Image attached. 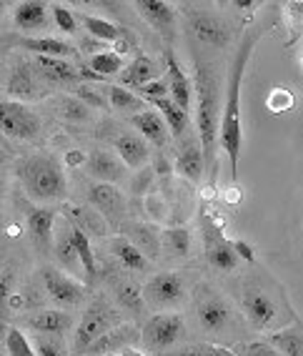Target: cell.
I'll return each mask as SVG.
<instances>
[{
    "label": "cell",
    "mask_w": 303,
    "mask_h": 356,
    "mask_svg": "<svg viewBox=\"0 0 303 356\" xmlns=\"http://www.w3.org/2000/svg\"><path fill=\"white\" fill-rule=\"evenodd\" d=\"M261 33L251 31L243 35L240 45L236 48L234 60L228 65V86H226V103H223L221 115V136H218V146L228 156L234 181L238 178V161H240V143H243V131H240V83L246 76V65L251 60V53L259 43Z\"/></svg>",
    "instance_id": "1"
},
{
    "label": "cell",
    "mask_w": 303,
    "mask_h": 356,
    "mask_svg": "<svg viewBox=\"0 0 303 356\" xmlns=\"http://www.w3.org/2000/svg\"><path fill=\"white\" fill-rule=\"evenodd\" d=\"M218 76L208 63L196 60V126L201 138L203 161H206V176L215 186L218 181V136H221V93H218Z\"/></svg>",
    "instance_id": "2"
},
{
    "label": "cell",
    "mask_w": 303,
    "mask_h": 356,
    "mask_svg": "<svg viewBox=\"0 0 303 356\" xmlns=\"http://www.w3.org/2000/svg\"><path fill=\"white\" fill-rule=\"evenodd\" d=\"M238 304L246 321L256 331H273L278 326H284L288 318L284 296L273 291L271 284L265 279H259V276H248L240 281Z\"/></svg>",
    "instance_id": "3"
},
{
    "label": "cell",
    "mask_w": 303,
    "mask_h": 356,
    "mask_svg": "<svg viewBox=\"0 0 303 356\" xmlns=\"http://www.w3.org/2000/svg\"><path fill=\"white\" fill-rule=\"evenodd\" d=\"M18 181L26 193L35 201H63L68 196V181L56 159L51 156H31L15 165Z\"/></svg>",
    "instance_id": "4"
},
{
    "label": "cell",
    "mask_w": 303,
    "mask_h": 356,
    "mask_svg": "<svg viewBox=\"0 0 303 356\" xmlns=\"http://www.w3.org/2000/svg\"><path fill=\"white\" fill-rule=\"evenodd\" d=\"M193 312L201 331L211 337H228L231 331L238 329V316H236L234 306L221 291H215L208 284H201L193 293Z\"/></svg>",
    "instance_id": "5"
},
{
    "label": "cell",
    "mask_w": 303,
    "mask_h": 356,
    "mask_svg": "<svg viewBox=\"0 0 303 356\" xmlns=\"http://www.w3.org/2000/svg\"><path fill=\"white\" fill-rule=\"evenodd\" d=\"M123 324V316L118 314L113 304L106 299H95L93 304L83 312L81 321L76 326V337H73V356H83L93 346L103 334Z\"/></svg>",
    "instance_id": "6"
},
{
    "label": "cell",
    "mask_w": 303,
    "mask_h": 356,
    "mask_svg": "<svg viewBox=\"0 0 303 356\" xmlns=\"http://www.w3.org/2000/svg\"><path fill=\"white\" fill-rule=\"evenodd\" d=\"M183 337H186L183 318H181V314H173V312L156 314L140 329V343L145 346V351H151L156 356L176 349V343Z\"/></svg>",
    "instance_id": "7"
},
{
    "label": "cell",
    "mask_w": 303,
    "mask_h": 356,
    "mask_svg": "<svg viewBox=\"0 0 303 356\" xmlns=\"http://www.w3.org/2000/svg\"><path fill=\"white\" fill-rule=\"evenodd\" d=\"M143 299L148 309H173V306L183 304L186 299V281L178 271H163L156 274L148 284L143 286Z\"/></svg>",
    "instance_id": "8"
},
{
    "label": "cell",
    "mask_w": 303,
    "mask_h": 356,
    "mask_svg": "<svg viewBox=\"0 0 303 356\" xmlns=\"http://www.w3.org/2000/svg\"><path fill=\"white\" fill-rule=\"evenodd\" d=\"M0 131L13 138L31 140L40 134V121L38 115L18 101H0Z\"/></svg>",
    "instance_id": "9"
},
{
    "label": "cell",
    "mask_w": 303,
    "mask_h": 356,
    "mask_svg": "<svg viewBox=\"0 0 303 356\" xmlns=\"http://www.w3.org/2000/svg\"><path fill=\"white\" fill-rule=\"evenodd\" d=\"M43 286L53 304L63 306V309L78 306L83 301V296H85L83 284H78L76 279H70L60 268H53V266L43 268Z\"/></svg>",
    "instance_id": "10"
},
{
    "label": "cell",
    "mask_w": 303,
    "mask_h": 356,
    "mask_svg": "<svg viewBox=\"0 0 303 356\" xmlns=\"http://www.w3.org/2000/svg\"><path fill=\"white\" fill-rule=\"evenodd\" d=\"M88 201L108 223H120L126 218V198L113 184H93L88 191Z\"/></svg>",
    "instance_id": "11"
},
{
    "label": "cell",
    "mask_w": 303,
    "mask_h": 356,
    "mask_svg": "<svg viewBox=\"0 0 303 356\" xmlns=\"http://www.w3.org/2000/svg\"><path fill=\"white\" fill-rule=\"evenodd\" d=\"M8 93L20 101H35V98L45 96L43 73H35L31 63H18L8 81Z\"/></svg>",
    "instance_id": "12"
},
{
    "label": "cell",
    "mask_w": 303,
    "mask_h": 356,
    "mask_svg": "<svg viewBox=\"0 0 303 356\" xmlns=\"http://www.w3.org/2000/svg\"><path fill=\"white\" fill-rule=\"evenodd\" d=\"M140 341V329L136 324H120L103 334L98 341L90 346L83 356H106V354H120L123 349H131Z\"/></svg>",
    "instance_id": "13"
},
{
    "label": "cell",
    "mask_w": 303,
    "mask_h": 356,
    "mask_svg": "<svg viewBox=\"0 0 303 356\" xmlns=\"http://www.w3.org/2000/svg\"><path fill=\"white\" fill-rule=\"evenodd\" d=\"M110 143H113V148H115V156H118L128 168H140V165H145L148 159H151L148 140H145L143 136L133 134V131H115Z\"/></svg>",
    "instance_id": "14"
},
{
    "label": "cell",
    "mask_w": 303,
    "mask_h": 356,
    "mask_svg": "<svg viewBox=\"0 0 303 356\" xmlns=\"http://www.w3.org/2000/svg\"><path fill=\"white\" fill-rule=\"evenodd\" d=\"M188 20L196 38L213 45V48H223L228 43V38H231L226 23L218 15L208 13V10H193V13H188Z\"/></svg>",
    "instance_id": "15"
},
{
    "label": "cell",
    "mask_w": 303,
    "mask_h": 356,
    "mask_svg": "<svg viewBox=\"0 0 303 356\" xmlns=\"http://www.w3.org/2000/svg\"><path fill=\"white\" fill-rule=\"evenodd\" d=\"M203 231H206V259L213 268L218 271H234L238 266V256L234 251V243L226 241L218 229H211L208 223H203Z\"/></svg>",
    "instance_id": "16"
},
{
    "label": "cell",
    "mask_w": 303,
    "mask_h": 356,
    "mask_svg": "<svg viewBox=\"0 0 303 356\" xmlns=\"http://www.w3.org/2000/svg\"><path fill=\"white\" fill-rule=\"evenodd\" d=\"M85 165L95 178H101V184H118L120 178L126 176V163L106 148H93L88 153V163Z\"/></svg>",
    "instance_id": "17"
},
{
    "label": "cell",
    "mask_w": 303,
    "mask_h": 356,
    "mask_svg": "<svg viewBox=\"0 0 303 356\" xmlns=\"http://www.w3.org/2000/svg\"><path fill=\"white\" fill-rule=\"evenodd\" d=\"M123 234L126 238L138 248L140 254L148 261L158 259L161 256V231L153 226V223H126L123 226Z\"/></svg>",
    "instance_id": "18"
},
{
    "label": "cell",
    "mask_w": 303,
    "mask_h": 356,
    "mask_svg": "<svg viewBox=\"0 0 303 356\" xmlns=\"http://www.w3.org/2000/svg\"><path fill=\"white\" fill-rule=\"evenodd\" d=\"M53 251H56L58 264H60L63 268H68L70 274H83L81 259H78L76 243H73V226H70L68 218H60V221H58Z\"/></svg>",
    "instance_id": "19"
},
{
    "label": "cell",
    "mask_w": 303,
    "mask_h": 356,
    "mask_svg": "<svg viewBox=\"0 0 303 356\" xmlns=\"http://www.w3.org/2000/svg\"><path fill=\"white\" fill-rule=\"evenodd\" d=\"M165 73H168V88H171V98L173 103H176L178 108H183L186 113L190 111V103H193V98H190V81L188 76L183 73V68H181V63L176 60V56H173L171 51L165 53Z\"/></svg>",
    "instance_id": "20"
},
{
    "label": "cell",
    "mask_w": 303,
    "mask_h": 356,
    "mask_svg": "<svg viewBox=\"0 0 303 356\" xmlns=\"http://www.w3.org/2000/svg\"><path fill=\"white\" fill-rule=\"evenodd\" d=\"M28 231H31L33 243L40 248V251H48L53 248V226H56L58 216L56 211L51 209H31L28 211Z\"/></svg>",
    "instance_id": "21"
},
{
    "label": "cell",
    "mask_w": 303,
    "mask_h": 356,
    "mask_svg": "<svg viewBox=\"0 0 303 356\" xmlns=\"http://www.w3.org/2000/svg\"><path fill=\"white\" fill-rule=\"evenodd\" d=\"M78 231H83L85 236H106L110 231V223L106 221V216H101L93 206H68L65 216Z\"/></svg>",
    "instance_id": "22"
},
{
    "label": "cell",
    "mask_w": 303,
    "mask_h": 356,
    "mask_svg": "<svg viewBox=\"0 0 303 356\" xmlns=\"http://www.w3.org/2000/svg\"><path fill=\"white\" fill-rule=\"evenodd\" d=\"M136 8L148 20V26H153L163 35L173 33V28H176V8L173 6H168L163 0H140V3H136Z\"/></svg>",
    "instance_id": "23"
},
{
    "label": "cell",
    "mask_w": 303,
    "mask_h": 356,
    "mask_svg": "<svg viewBox=\"0 0 303 356\" xmlns=\"http://www.w3.org/2000/svg\"><path fill=\"white\" fill-rule=\"evenodd\" d=\"M28 326L38 337H63L73 326V318L63 309H45V312H38L33 318H28Z\"/></svg>",
    "instance_id": "24"
},
{
    "label": "cell",
    "mask_w": 303,
    "mask_h": 356,
    "mask_svg": "<svg viewBox=\"0 0 303 356\" xmlns=\"http://www.w3.org/2000/svg\"><path fill=\"white\" fill-rule=\"evenodd\" d=\"M131 123H133V128L138 131V136H143L148 143H153V146H165V140H168V126H165V121L161 118L158 111L145 108L143 113L133 115Z\"/></svg>",
    "instance_id": "25"
},
{
    "label": "cell",
    "mask_w": 303,
    "mask_h": 356,
    "mask_svg": "<svg viewBox=\"0 0 303 356\" xmlns=\"http://www.w3.org/2000/svg\"><path fill=\"white\" fill-rule=\"evenodd\" d=\"M35 68L43 73L45 81H53V83H73L78 81L81 76H88L85 70H78L76 65L65 60V58H45V56H35Z\"/></svg>",
    "instance_id": "26"
},
{
    "label": "cell",
    "mask_w": 303,
    "mask_h": 356,
    "mask_svg": "<svg viewBox=\"0 0 303 356\" xmlns=\"http://www.w3.org/2000/svg\"><path fill=\"white\" fill-rule=\"evenodd\" d=\"M113 296L118 301V306L123 312L133 314L136 318H140L145 314V299H143V289L136 284L133 279H115L113 281Z\"/></svg>",
    "instance_id": "27"
},
{
    "label": "cell",
    "mask_w": 303,
    "mask_h": 356,
    "mask_svg": "<svg viewBox=\"0 0 303 356\" xmlns=\"http://www.w3.org/2000/svg\"><path fill=\"white\" fill-rule=\"evenodd\" d=\"M13 20L20 31H40L48 23V6L40 0H23L15 6Z\"/></svg>",
    "instance_id": "28"
},
{
    "label": "cell",
    "mask_w": 303,
    "mask_h": 356,
    "mask_svg": "<svg viewBox=\"0 0 303 356\" xmlns=\"http://www.w3.org/2000/svg\"><path fill=\"white\" fill-rule=\"evenodd\" d=\"M176 171L183 178L198 184L206 173V161H203V151L196 146V140H186V146L181 148L176 159Z\"/></svg>",
    "instance_id": "29"
},
{
    "label": "cell",
    "mask_w": 303,
    "mask_h": 356,
    "mask_svg": "<svg viewBox=\"0 0 303 356\" xmlns=\"http://www.w3.org/2000/svg\"><path fill=\"white\" fill-rule=\"evenodd\" d=\"M110 254L120 261V266L128 268V271H148L151 268V261L140 254L138 248L128 241L126 236H115L110 241Z\"/></svg>",
    "instance_id": "30"
},
{
    "label": "cell",
    "mask_w": 303,
    "mask_h": 356,
    "mask_svg": "<svg viewBox=\"0 0 303 356\" xmlns=\"http://www.w3.org/2000/svg\"><path fill=\"white\" fill-rule=\"evenodd\" d=\"M106 101L108 106L113 111H118V113L123 115H138L145 111V103L140 96H136V93H131L128 88H123V86H108L106 88Z\"/></svg>",
    "instance_id": "31"
},
{
    "label": "cell",
    "mask_w": 303,
    "mask_h": 356,
    "mask_svg": "<svg viewBox=\"0 0 303 356\" xmlns=\"http://www.w3.org/2000/svg\"><path fill=\"white\" fill-rule=\"evenodd\" d=\"M20 48H26L28 53H35V56L45 58H65L68 60L76 48L60 38H23L20 40Z\"/></svg>",
    "instance_id": "32"
},
{
    "label": "cell",
    "mask_w": 303,
    "mask_h": 356,
    "mask_svg": "<svg viewBox=\"0 0 303 356\" xmlns=\"http://www.w3.org/2000/svg\"><path fill=\"white\" fill-rule=\"evenodd\" d=\"M120 81L126 83V86H133V88L140 90L143 86H148V83L158 81V68H156V63H153L151 58L140 56L120 73Z\"/></svg>",
    "instance_id": "33"
},
{
    "label": "cell",
    "mask_w": 303,
    "mask_h": 356,
    "mask_svg": "<svg viewBox=\"0 0 303 356\" xmlns=\"http://www.w3.org/2000/svg\"><path fill=\"white\" fill-rule=\"evenodd\" d=\"M265 341L281 356H303V331L293 329V326L265 334Z\"/></svg>",
    "instance_id": "34"
},
{
    "label": "cell",
    "mask_w": 303,
    "mask_h": 356,
    "mask_svg": "<svg viewBox=\"0 0 303 356\" xmlns=\"http://www.w3.org/2000/svg\"><path fill=\"white\" fill-rule=\"evenodd\" d=\"M153 111H158L161 118L165 121V126H168V131H171L173 136H183L186 128H188V113H186L183 108H178L176 103H173V98H161V101H151Z\"/></svg>",
    "instance_id": "35"
},
{
    "label": "cell",
    "mask_w": 303,
    "mask_h": 356,
    "mask_svg": "<svg viewBox=\"0 0 303 356\" xmlns=\"http://www.w3.org/2000/svg\"><path fill=\"white\" fill-rule=\"evenodd\" d=\"M161 251L186 259L190 254V234L186 229H165L161 231Z\"/></svg>",
    "instance_id": "36"
},
{
    "label": "cell",
    "mask_w": 303,
    "mask_h": 356,
    "mask_svg": "<svg viewBox=\"0 0 303 356\" xmlns=\"http://www.w3.org/2000/svg\"><path fill=\"white\" fill-rule=\"evenodd\" d=\"M73 226V223H70ZM73 243H76V251H78V259H81V266H83V274L85 279L93 281L95 274H98V264H95V256H93V248H90V238L83 231H78L73 226Z\"/></svg>",
    "instance_id": "37"
},
{
    "label": "cell",
    "mask_w": 303,
    "mask_h": 356,
    "mask_svg": "<svg viewBox=\"0 0 303 356\" xmlns=\"http://www.w3.org/2000/svg\"><path fill=\"white\" fill-rule=\"evenodd\" d=\"M83 26L85 31L93 35V38H101V40H118L123 38V31L118 26H113L110 20H103V18H95V15H83Z\"/></svg>",
    "instance_id": "38"
},
{
    "label": "cell",
    "mask_w": 303,
    "mask_h": 356,
    "mask_svg": "<svg viewBox=\"0 0 303 356\" xmlns=\"http://www.w3.org/2000/svg\"><path fill=\"white\" fill-rule=\"evenodd\" d=\"M161 356H234L228 351V346L221 343H188V346H178V349L165 351Z\"/></svg>",
    "instance_id": "39"
},
{
    "label": "cell",
    "mask_w": 303,
    "mask_h": 356,
    "mask_svg": "<svg viewBox=\"0 0 303 356\" xmlns=\"http://www.w3.org/2000/svg\"><path fill=\"white\" fill-rule=\"evenodd\" d=\"M228 351L234 356H281L271 343L265 341H253V339H246V341H231L228 343Z\"/></svg>",
    "instance_id": "40"
},
{
    "label": "cell",
    "mask_w": 303,
    "mask_h": 356,
    "mask_svg": "<svg viewBox=\"0 0 303 356\" xmlns=\"http://www.w3.org/2000/svg\"><path fill=\"white\" fill-rule=\"evenodd\" d=\"M90 68L95 70V76H101V78L115 76V73H120V68H123V60H120V56L115 51H106L90 58Z\"/></svg>",
    "instance_id": "41"
},
{
    "label": "cell",
    "mask_w": 303,
    "mask_h": 356,
    "mask_svg": "<svg viewBox=\"0 0 303 356\" xmlns=\"http://www.w3.org/2000/svg\"><path fill=\"white\" fill-rule=\"evenodd\" d=\"M6 349H8V356H38L35 349H33L31 339H28L20 329H8Z\"/></svg>",
    "instance_id": "42"
},
{
    "label": "cell",
    "mask_w": 303,
    "mask_h": 356,
    "mask_svg": "<svg viewBox=\"0 0 303 356\" xmlns=\"http://www.w3.org/2000/svg\"><path fill=\"white\" fill-rule=\"evenodd\" d=\"M33 349L38 356H65V346L60 337H35L33 339Z\"/></svg>",
    "instance_id": "43"
},
{
    "label": "cell",
    "mask_w": 303,
    "mask_h": 356,
    "mask_svg": "<svg viewBox=\"0 0 303 356\" xmlns=\"http://www.w3.org/2000/svg\"><path fill=\"white\" fill-rule=\"evenodd\" d=\"M13 284H15V276L10 271L0 276V318H8L10 316V296H13Z\"/></svg>",
    "instance_id": "44"
},
{
    "label": "cell",
    "mask_w": 303,
    "mask_h": 356,
    "mask_svg": "<svg viewBox=\"0 0 303 356\" xmlns=\"http://www.w3.org/2000/svg\"><path fill=\"white\" fill-rule=\"evenodd\" d=\"M140 98L143 101H161V98H171V88H168V81L158 78V81L148 83L140 88Z\"/></svg>",
    "instance_id": "45"
},
{
    "label": "cell",
    "mask_w": 303,
    "mask_h": 356,
    "mask_svg": "<svg viewBox=\"0 0 303 356\" xmlns=\"http://www.w3.org/2000/svg\"><path fill=\"white\" fill-rule=\"evenodd\" d=\"M53 20H56V26L63 33H76V28H78L76 15L70 13L65 6H58V3L53 6Z\"/></svg>",
    "instance_id": "46"
},
{
    "label": "cell",
    "mask_w": 303,
    "mask_h": 356,
    "mask_svg": "<svg viewBox=\"0 0 303 356\" xmlns=\"http://www.w3.org/2000/svg\"><path fill=\"white\" fill-rule=\"evenodd\" d=\"M293 103H296V98L290 96L286 88L271 90V96H268V108H271L273 113H284V111H288Z\"/></svg>",
    "instance_id": "47"
},
{
    "label": "cell",
    "mask_w": 303,
    "mask_h": 356,
    "mask_svg": "<svg viewBox=\"0 0 303 356\" xmlns=\"http://www.w3.org/2000/svg\"><path fill=\"white\" fill-rule=\"evenodd\" d=\"M60 111H63V115L70 118V121H85L88 118V106H83L81 101H73V98H65L60 103Z\"/></svg>",
    "instance_id": "48"
},
{
    "label": "cell",
    "mask_w": 303,
    "mask_h": 356,
    "mask_svg": "<svg viewBox=\"0 0 303 356\" xmlns=\"http://www.w3.org/2000/svg\"><path fill=\"white\" fill-rule=\"evenodd\" d=\"M103 96H106V93H103ZM103 96L93 88V86H81V88H78V98H81V101L93 103L95 108H106L108 106V101Z\"/></svg>",
    "instance_id": "49"
},
{
    "label": "cell",
    "mask_w": 303,
    "mask_h": 356,
    "mask_svg": "<svg viewBox=\"0 0 303 356\" xmlns=\"http://www.w3.org/2000/svg\"><path fill=\"white\" fill-rule=\"evenodd\" d=\"M286 18L290 20V23H293V20H296V28H293V31H296V38L298 35H301V23H303V3H288V6H286Z\"/></svg>",
    "instance_id": "50"
},
{
    "label": "cell",
    "mask_w": 303,
    "mask_h": 356,
    "mask_svg": "<svg viewBox=\"0 0 303 356\" xmlns=\"http://www.w3.org/2000/svg\"><path fill=\"white\" fill-rule=\"evenodd\" d=\"M234 251H236V256H238V259L253 264V248H251V243L240 241V238H238V241H234Z\"/></svg>",
    "instance_id": "51"
},
{
    "label": "cell",
    "mask_w": 303,
    "mask_h": 356,
    "mask_svg": "<svg viewBox=\"0 0 303 356\" xmlns=\"http://www.w3.org/2000/svg\"><path fill=\"white\" fill-rule=\"evenodd\" d=\"M65 161H68V165H81V163H88V156L83 151H68Z\"/></svg>",
    "instance_id": "52"
},
{
    "label": "cell",
    "mask_w": 303,
    "mask_h": 356,
    "mask_svg": "<svg viewBox=\"0 0 303 356\" xmlns=\"http://www.w3.org/2000/svg\"><path fill=\"white\" fill-rule=\"evenodd\" d=\"M120 356H145L143 351H138L136 346H131V349H123L120 351Z\"/></svg>",
    "instance_id": "53"
},
{
    "label": "cell",
    "mask_w": 303,
    "mask_h": 356,
    "mask_svg": "<svg viewBox=\"0 0 303 356\" xmlns=\"http://www.w3.org/2000/svg\"><path fill=\"white\" fill-rule=\"evenodd\" d=\"M6 163V151H3V148H0V165Z\"/></svg>",
    "instance_id": "54"
},
{
    "label": "cell",
    "mask_w": 303,
    "mask_h": 356,
    "mask_svg": "<svg viewBox=\"0 0 303 356\" xmlns=\"http://www.w3.org/2000/svg\"><path fill=\"white\" fill-rule=\"evenodd\" d=\"M3 8H6V6H3V3H0V13H3Z\"/></svg>",
    "instance_id": "55"
},
{
    "label": "cell",
    "mask_w": 303,
    "mask_h": 356,
    "mask_svg": "<svg viewBox=\"0 0 303 356\" xmlns=\"http://www.w3.org/2000/svg\"><path fill=\"white\" fill-rule=\"evenodd\" d=\"M106 356H120V354H106Z\"/></svg>",
    "instance_id": "56"
},
{
    "label": "cell",
    "mask_w": 303,
    "mask_h": 356,
    "mask_svg": "<svg viewBox=\"0 0 303 356\" xmlns=\"http://www.w3.org/2000/svg\"><path fill=\"white\" fill-rule=\"evenodd\" d=\"M0 198H3V188H0Z\"/></svg>",
    "instance_id": "57"
},
{
    "label": "cell",
    "mask_w": 303,
    "mask_h": 356,
    "mask_svg": "<svg viewBox=\"0 0 303 356\" xmlns=\"http://www.w3.org/2000/svg\"><path fill=\"white\" fill-rule=\"evenodd\" d=\"M301 65H303V58H301Z\"/></svg>",
    "instance_id": "58"
}]
</instances>
